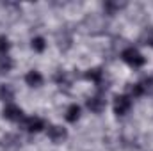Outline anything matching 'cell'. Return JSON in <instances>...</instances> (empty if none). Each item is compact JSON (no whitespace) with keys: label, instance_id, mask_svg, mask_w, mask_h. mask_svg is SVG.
I'll use <instances>...</instances> for the list:
<instances>
[{"label":"cell","instance_id":"cell-1","mask_svg":"<svg viewBox=\"0 0 153 151\" xmlns=\"http://www.w3.org/2000/svg\"><path fill=\"white\" fill-rule=\"evenodd\" d=\"M121 59L130 66V68H143L146 64V57L134 46H128L121 52Z\"/></svg>","mask_w":153,"mask_h":151},{"label":"cell","instance_id":"cell-2","mask_svg":"<svg viewBox=\"0 0 153 151\" xmlns=\"http://www.w3.org/2000/svg\"><path fill=\"white\" fill-rule=\"evenodd\" d=\"M112 109H114L116 115H126L130 112V109H132V98L128 94H117L114 98Z\"/></svg>","mask_w":153,"mask_h":151},{"label":"cell","instance_id":"cell-3","mask_svg":"<svg viewBox=\"0 0 153 151\" xmlns=\"http://www.w3.org/2000/svg\"><path fill=\"white\" fill-rule=\"evenodd\" d=\"M20 124H22V128H23V130H27L29 133H38V132H41L43 128H46V123H45L41 117H38V115L23 117Z\"/></svg>","mask_w":153,"mask_h":151},{"label":"cell","instance_id":"cell-4","mask_svg":"<svg viewBox=\"0 0 153 151\" xmlns=\"http://www.w3.org/2000/svg\"><path fill=\"white\" fill-rule=\"evenodd\" d=\"M46 135H48V139H50L53 144H61V142H64V141L68 139L66 128H62V126H59V124L48 126V128H46Z\"/></svg>","mask_w":153,"mask_h":151},{"label":"cell","instance_id":"cell-5","mask_svg":"<svg viewBox=\"0 0 153 151\" xmlns=\"http://www.w3.org/2000/svg\"><path fill=\"white\" fill-rule=\"evenodd\" d=\"M4 117L9 119V121H13V123H22V119H23L25 115H23V110H22L18 105L7 103V105L4 107Z\"/></svg>","mask_w":153,"mask_h":151},{"label":"cell","instance_id":"cell-6","mask_svg":"<svg viewBox=\"0 0 153 151\" xmlns=\"http://www.w3.org/2000/svg\"><path fill=\"white\" fill-rule=\"evenodd\" d=\"M87 109L94 114H102L105 110V98H103L102 91H98L96 96H93V98L87 100Z\"/></svg>","mask_w":153,"mask_h":151},{"label":"cell","instance_id":"cell-7","mask_svg":"<svg viewBox=\"0 0 153 151\" xmlns=\"http://www.w3.org/2000/svg\"><path fill=\"white\" fill-rule=\"evenodd\" d=\"M85 78L87 80H91V82H94L96 84V87L102 91V87H103V70L102 68H94V70H87L85 71Z\"/></svg>","mask_w":153,"mask_h":151},{"label":"cell","instance_id":"cell-8","mask_svg":"<svg viewBox=\"0 0 153 151\" xmlns=\"http://www.w3.org/2000/svg\"><path fill=\"white\" fill-rule=\"evenodd\" d=\"M25 82H27V85H30V87H41L43 82H45V78H43V75H41L39 71L32 70V71H29V73L25 75Z\"/></svg>","mask_w":153,"mask_h":151},{"label":"cell","instance_id":"cell-9","mask_svg":"<svg viewBox=\"0 0 153 151\" xmlns=\"http://www.w3.org/2000/svg\"><path fill=\"white\" fill-rule=\"evenodd\" d=\"M0 100L5 101V103H13L14 100V91L11 85H2L0 87Z\"/></svg>","mask_w":153,"mask_h":151},{"label":"cell","instance_id":"cell-10","mask_svg":"<svg viewBox=\"0 0 153 151\" xmlns=\"http://www.w3.org/2000/svg\"><path fill=\"white\" fill-rule=\"evenodd\" d=\"M78 117H80V107H78L76 103L70 105L68 110H66V121H68V123H76Z\"/></svg>","mask_w":153,"mask_h":151},{"label":"cell","instance_id":"cell-11","mask_svg":"<svg viewBox=\"0 0 153 151\" xmlns=\"http://www.w3.org/2000/svg\"><path fill=\"white\" fill-rule=\"evenodd\" d=\"M121 7H125V4H117V2H105L103 4V9L107 14H116Z\"/></svg>","mask_w":153,"mask_h":151},{"label":"cell","instance_id":"cell-12","mask_svg":"<svg viewBox=\"0 0 153 151\" xmlns=\"http://www.w3.org/2000/svg\"><path fill=\"white\" fill-rule=\"evenodd\" d=\"M0 70L5 71V73L13 70V61H11L9 55H0Z\"/></svg>","mask_w":153,"mask_h":151},{"label":"cell","instance_id":"cell-13","mask_svg":"<svg viewBox=\"0 0 153 151\" xmlns=\"http://www.w3.org/2000/svg\"><path fill=\"white\" fill-rule=\"evenodd\" d=\"M30 46H32V50L34 52H45V48H46V43H45V39L43 38H34L32 39V43H30Z\"/></svg>","mask_w":153,"mask_h":151},{"label":"cell","instance_id":"cell-14","mask_svg":"<svg viewBox=\"0 0 153 151\" xmlns=\"http://www.w3.org/2000/svg\"><path fill=\"white\" fill-rule=\"evenodd\" d=\"M11 50V43L5 36H0V55H9Z\"/></svg>","mask_w":153,"mask_h":151},{"label":"cell","instance_id":"cell-15","mask_svg":"<svg viewBox=\"0 0 153 151\" xmlns=\"http://www.w3.org/2000/svg\"><path fill=\"white\" fill-rule=\"evenodd\" d=\"M141 41H143V44H148V46H152L153 48V30L152 29L144 30V34L141 36Z\"/></svg>","mask_w":153,"mask_h":151}]
</instances>
